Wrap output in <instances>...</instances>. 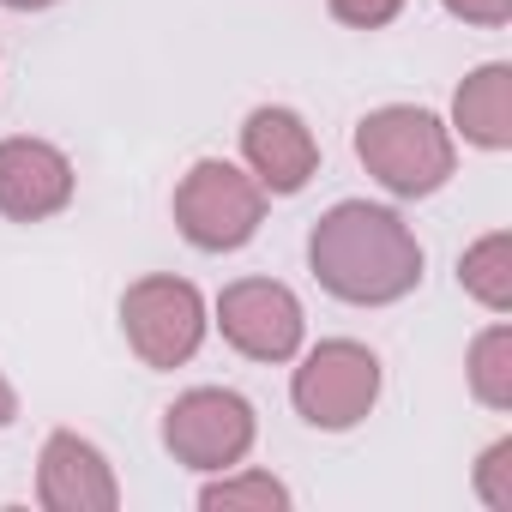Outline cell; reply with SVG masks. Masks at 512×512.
I'll list each match as a JSON object with an SVG mask.
<instances>
[{"label": "cell", "instance_id": "6da1fadb", "mask_svg": "<svg viewBox=\"0 0 512 512\" xmlns=\"http://www.w3.org/2000/svg\"><path fill=\"white\" fill-rule=\"evenodd\" d=\"M428 253L404 211L374 199H338L308 229V272L344 308H392L422 290Z\"/></svg>", "mask_w": 512, "mask_h": 512}, {"label": "cell", "instance_id": "7a4b0ae2", "mask_svg": "<svg viewBox=\"0 0 512 512\" xmlns=\"http://www.w3.org/2000/svg\"><path fill=\"white\" fill-rule=\"evenodd\" d=\"M356 163L392 199H434L458 175V139L422 103H380L356 121Z\"/></svg>", "mask_w": 512, "mask_h": 512}, {"label": "cell", "instance_id": "3957f363", "mask_svg": "<svg viewBox=\"0 0 512 512\" xmlns=\"http://www.w3.org/2000/svg\"><path fill=\"white\" fill-rule=\"evenodd\" d=\"M266 187L247 175V163H229V157H199L181 181H175V229L187 247L199 253H241L266 223Z\"/></svg>", "mask_w": 512, "mask_h": 512}, {"label": "cell", "instance_id": "277c9868", "mask_svg": "<svg viewBox=\"0 0 512 512\" xmlns=\"http://www.w3.org/2000/svg\"><path fill=\"white\" fill-rule=\"evenodd\" d=\"M380 386H386V368L368 344L356 338H320L314 350L302 344L296 356V374H290V404L308 428L320 434H350L374 416L380 404Z\"/></svg>", "mask_w": 512, "mask_h": 512}, {"label": "cell", "instance_id": "5b68a950", "mask_svg": "<svg viewBox=\"0 0 512 512\" xmlns=\"http://www.w3.org/2000/svg\"><path fill=\"white\" fill-rule=\"evenodd\" d=\"M205 332H211V302L199 296L193 278L151 272L121 290V338L145 368H157V374L187 368L199 356Z\"/></svg>", "mask_w": 512, "mask_h": 512}, {"label": "cell", "instance_id": "8992f818", "mask_svg": "<svg viewBox=\"0 0 512 512\" xmlns=\"http://www.w3.org/2000/svg\"><path fill=\"white\" fill-rule=\"evenodd\" d=\"M253 440H260V416L235 386H187L163 410V452L181 470H199V476L235 470L247 464Z\"/></svg>", "mask_w": 512, "mask_h": 512}, {"label": "cell", "instance_id": "52a82bcc", "mask_svg": "<svg viewBox=\"0 0 512 512\" xmlns=\"http://www.w3.org/2000/svg\"><path fill=\"white\" fill-rule=\"evenodd\" d=\"M211 326L223 332V344L247 362H266V368H284L302 356L308 344V314H302V296L278 278H235L217 290L211 302Z\"/></svg>", "mask_w": 512, "mask_h": 512}, {"label": "cell", "instance_id": "ba28073f", "mask_svg": "<svg viewBox=\"0 0 512 512\" xmlns=\"http://www.w3.org/2000/svg\"><path fill=\"white\" fill-rule=\"evenodd\" d=\"M79 169L55 139L7 133L0 139V217L7 223H49L73 205Z\"/></svg>", "mask_w": 512, "mask_h": 512}, {"label": "cell", "instance_id": "9c48e42d", "mask_svg": "<svg viewBox=\"0 0 512 512\" xmlns=\"http://www.w3.org/2000/svg\"><path fill=\"white\" fill-rule=\"evenodd\" d=\"M241 163L266 193L290 199L320 175V139L290 103H260L241 121Z\"/></svg>", "mask_w": 512, "mask_h": 512}, {"label": "cell", "instance_id": "30bf717a", "mask_svg": "<svg viewBox=\"0 0 512 512\" xmlns=\"http://www.w3.org/2000/svg\"><path fill=\"white\" fill-rule=\"evenodd\" d=\"M37 506L43 512H115L121 482L103 446L73 428H55L37 452Z\"/></svg>", "mask_w": 512, "mask_h": 512}, {"label": "cell", "instance_id": "8fae6325", "mask_svg": "<svg viewBox=\"0 0 512 512\" xmlns=\"http://www.w3.org/2000/svg\"><path fill=\"white\" fill-rule=\"evenodd\" d=\"M452 139L476 145V151H512V67L506 61H482L464 73V85L452 91Z\"/></svg>", "mask_w": 512, "mask_h": 512}, {"label": "cell", "instance_id": "7c38bea8", "mask_svg": "<svg viewBox=\"0 0 512 512\" xmlns=\"http://www.w3.org/2000/svg\"><path fill=\"white\" fill-rule=\"evenodd\" d=\"M458 290L470 302H482L488 314L512 308V229H488L482 241H470L458 253Z\"/></svg>", "mask_w": 512, "mask_h": 512}, {"label": "cell", "instance_id": "4fadbf2b", "mask_svg": "<svg viewBox=\"0 0 512 512\" xmlns=\"http://www.w3.org/2000/svg\"><path fill=\"white\" fill-rule=\"evenodd\" d=\"M464 380H470V398L482 410H512V326L494 314V326H482L470 338V356H464Z\"/></svg>", "mask_w": 512, "mask_h": 512}, {"label": "cell", "instance_id": "5bb4252c", "mask_svg": "<svg viewBox=\"0 0 512 512\" xmlns=\"http://www.w3.org/2000/svg\"><path fill=\"white\" fill-rule=\"evenodd\" d=\"M290 482H278L272 470H253V464H235V470H217L205 488H199V506L205 512H290Z\"/></svg>", "mask_w": 512, "mask_h": 512}, {"label": "cell", "instance_id": "9a60e30c", "mask_svg": "<svg viewBox=\"0 0 512 512\" xmlns=\"http://www.w3.org/2000/svg\"><path fill=\"white\" fill-rule=\"evenodd\" d=\"M470 482H476V500H482L488 512H512V434H500V440L476 458Z\"/></svg>", "mask_w": 512, "mask_h": 512}, {"label": "cell", "instance_id": "2e32d148", "mask_svg": "<svg viewBox=\"0 0 512 512\" xmlns=\"http://www.w3.org/2000/svg\"><path fill=\"white\" fill-rule=\"evenodd\" d=\"M326 13L350 31H386L404 13V0H326Z\"/></svg>", "mask_w": 512, "mask_h": 512}, {"label": "cell", "instance_id": "e0dca14e", "mask_svg": "<svg viewBox=\"0 0 512 512\" xmlns=\"http://www.w3.org/2000/svg\"><path fill=\"white\" fill-rule=\"evenodd\" d=\"M440 7L464 25H482V31H500L512 25V0H440Z\"/></svg>", "mask_w": 512, "mask_h": 512}, {"label": "cell", "instance_id": "ac0fdd59", "mask_svg": "<svg viewBox=\"0 0 512 512\" xmlns=\"http://www.w3.org/2000/svg\"><path fill=\"white\" fill-rule=\"evenodd\" d=\"M19 422V392H13V380L0 374V428H13Z\"/></svg>", "mask_w": 512, "mask_h": 512}, {"label": "cell", "instance_id": "d6986e66", "mask_svg": "<svg viewBox=\"0 0 512 512\" xmlns=\"http://www.w3.org/2000/svg\"><path fill=\"white\" fill-rule=\"evenodd\" d=\"M7 13H49V7H61V0H0Z\"/></svg>", "mask_w": 512, "mask_h": 512}]
</instances>
